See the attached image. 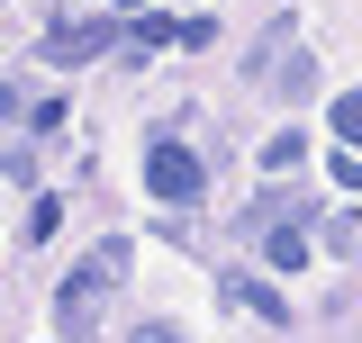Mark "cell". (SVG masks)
Returning <instances> with one entry per match:
<instances>
[{
  "mask_svg": "<svg viewBox=\"0 0 362 343\" xmlns=\"http://www.w3.org/2000/svg\"><path fill=\"white\" fill-rule=\"evenodd\" d=\"M145 190H154L163 208H190V199L209 190V172H199V154H190V145L154 136V145H145Z\"/></svg>",
  "mask_w": 362,
  "mask_h": 343,
  "instance_id": "cell-1",
  "label": "cell"
},
{
  "mask_svg": "<svg viewBox=\"0 0 362 343\" xmlns=\"http://www.w3.org/2000/svg\"><path fill=\"white\" fill-rule=\"evenodd\" d=\"M118 271H127V235H109V244H90V253H82V271L64 280V325H82V316H90V299H100V289H109Z\"/></svg>",
  "mask_w": 362,
  "mask_h": 343,
  "instance_id": "cell-2",
  "label": "cell"
},
{
  "mask_svg": "<svg viewBox=\"0 0 362 343\" xmlns=\"http://www.w3.org/2000/svg\"><path fill=\"white\" fill-rule=\"evenodd\" d=\"M118 37H127V18H82V28H54L45 37V64H100V54H118Z\"/></svg>",
  "mask_w": 362,
  "mask_h": 343,
  "instance_id": "cell-3",
  "label": "cell"
},
{
  "mask_svg": "<svg viewBox=\"0 0 362 343\" xmlns=\"http://www.w3.org/2000/svg\"><path fill=\"white\" fill-rule=\"evenodd\" d=\"M263 262L272 271H308V235L299 226H263Z\"/></svg>",
  "mask_w": 362,
  "mask_h": 343,
  "instance_id": "cell-4",
  "label": "cell"
},
{
  "mask_svg": "<svg viewBox=\"0 0 362 343\" xmlns=\"http://www.w3.org/2000/svg\"><path fill=\"white\" fill-rule=\"evenodd\" d=\"M326 127H335V145H344V154H362V90H344V100L326 109Z\"/></svg>",
  "mask_w": 362,
  "mask_h": 343,
  "instance_id": "cell-5",
  "label": "cell"
},
{
  "mask_svg": "<svg viewBox=\"0 0 362 343\" xmlns=\"http://www.w3.org/2000/svg\"><path fill=\"white\" fill-rule=\"evenodd\" d=\"M272 90H281V100H308V90H317V64H308V54L272 64Z\"/></svg>",
  "mask_w": 362,
  "mask_h": 343,
  "instance_id": "cell-6",
  "label": "cell"
},
{
  "mask_svg": "<svg viewBox=\"0 0 362 343\" xmlns=\"http://www.w3.org/2000/svg\"><path fill=\"white\" fill-rule=\"evenodd\" d=\"M235 307H254L263 325H281V316H290V307H281V289H272V280H235Z\"/></svg>",
  "mask_w": 362,
  "mask_h": 343,
  "instance_id": "cell-7",
  "label": "cell"
},
{
  "mask_svg": "<svg viewBox=\"0 0 362 343\" xmlns=\"http://www.w3.org/2000/svg\"><path fill=\"white\" fill-rule=\"evenodd\" d=\"M299 154H308V136H299V127H281V136L263 145V172H299Z\"/></svg>",
  "mask_w": 362,
  "mask_h": 343,
  "instance_id": "cell-8",
  "label": "cell"
},
{
  "mask_svg": "<svg viewBox=\"0 0 362 343\" xmlns=\"http://www.w3.org/2000/svg\"><path fill=\"white\" fill-rule=\"evenodd\" d=\"M127 37L136 45H181V18H154V9H145V18H127Z\"/></svg>",
  "mask_w": 362,
  "mask_h": 343,
  "instance_id": "cell-9",
  "label": "cell"
},
{
  "mask_svg": "<svg viewBox=\"0 0 362 343\" xmlns=\"http://www.w3.org/2000/svg\"><path fill=\"white\" fill-rule=\"evenodd\" d=\"M54 226H64V199H28V244H45Z\"/></svg>",
  "mask_w": 362,
  "mask_h": 343,
  "instance_id": "cell-10",
  "label": "cell"
},
{
  "mask_svg": "<svg viewBox=\"0 0 362 343\" xmlns=\"http://www.w3.org/2000/svg\"><path fill=\"white\" fill-rule=\"evenodd\" d=\"M335 181H344V190L362 199V154H335Z\"/></svg>",
  "mask_w": 362,
  "mask_h": 343,
  "instance_id": "cell-11",
  "label": "cell"
},
{
  "mask_svg": "<svg viewBox=\"0 0 362 343\" xmlns=\"http://www.w3.org/2000/svg\"><path fill=\"white\" fill-rule=\"evenodd\" d=\"M127 343H181V335H173V325H136Z\"/></svg>",
  "mask_w": 362,
  "mask_h": 343,
  "instance_id": "cell-12",
  "label": "cell"
},
{
  "mask_svg": "<svg viewBox=\"0 0 362 343\" xmlns=\"http://www.w3.org/2000/svg\"><path fill=\"white\" fill-rule=\"evenodd\" d=\"M109 18H145V0H109Z\"/></svg>",
  "mask_w": 362,
  "mask_h": 343,
  "instance_id": "cell-13",
  "label": "cell"
}]
</instances>
